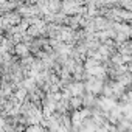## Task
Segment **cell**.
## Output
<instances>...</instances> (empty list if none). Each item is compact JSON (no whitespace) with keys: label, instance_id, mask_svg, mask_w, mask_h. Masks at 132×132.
Instances as JSON below:
<instances>
[{"label":"cell","instance_id":"7a4b0ae2","mask_svg":"<svg viewBox=\"0 0 132 132\" xmlns=\"http://www.w3.org/2000/svg\"><path fill=\"white\" fill-rule=\"evenodd\" d=\"M25 96H27V89H25V87H23V89H20V90H17V92H16V95H14V98H16L19 103H20V101H23V98H25Z\"/></svg>","mask_w":132,"mask_h":132},{"label":"cell","instance_id":"6da1fadb","mask_svg":"<svg viewBox=\"0 0 132 132\" xmlns=\"http://www.w3.org/2000/svg\"><path fill=\"white\" fill-rule=\"evenodd\" d=\"M14 51H16L17 54H20V56H23V57H25V54L28 53V47H27L25 44H17V45H16V48H14Z\"/></svg>","mask_w":132,"mask_h":132}]
</instances>
